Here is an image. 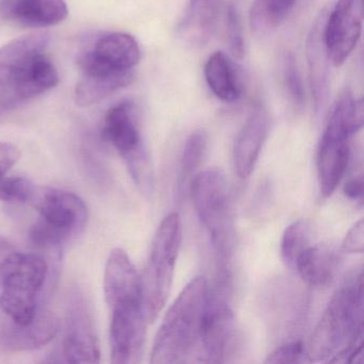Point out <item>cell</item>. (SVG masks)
<instances>
[{
  "label": "cell",
  "instance_id": "obj_1",
  "mask_svg": "<svg viewBox=\"0 0 364 364\" xmlns=\"http://www.w3.org/2000/svg\"><path fill=\"white\" fill-rule=\"evenodd\" d=\"M50 36L35 33L0 48V114L55 88L59 74L48 57Z\"/></svg>",
  "mask_w": 364,
  "mask_h": 364
},
{
  "label": "cell",
  "instance_id": "obj_2",
  "mask_svg": "<svg viewBox=\"0 0 364 364\" xmlns=\"http://www.w3.org/2000/svg\"><path fill=\"white\" fill-rule=\"evenodd\" d=\"M140 55L139 44L129 33L101 36L78 56L82 77L75 87V103L89 107L131 84Z\"/></svg>",
  "mask_w": 364,
  "mask_h": 364
},
{
  "label": "cell",
  "instance_id": "obj_3",
  "mask_svg": "<svg viewBox=\"0 0 364 364\" xmlns=\"http://www.w3.org/2000/svg\"><path fill=\"white\" fill-rule=\"evenodd\" d=\"M363 282L355 274L334 294L306 347L309 362H340L362 347Z\"/></svg>",
  "mask_w": 364,
  "mask_h": 364
},
{
  "label": "cell",
  "instance_id": "obj_4",
  "mask_svg": "<svg viewBox=\"0 0 364 364\" xmlns=\"http://www.w3.org/2000/svg\"><path fill=\"white\" fill-rule=\"evenodd\" d=\"M208 291V281L201 276L183 289L157 331L151 363L197 362L200 323Z\"/></svg>",
  "mask_w": 364,
  "mask_h": 364
},
{
  "label": "cell",
  "instance_id": "obj_5",
  "mask_svg": "<svg viewBox=\"0 0 364 364\" xmlns=\"http://www.w3.org/2000/svg\"><path fill=\"white\" fill-rule=\"evenodd\" d=\"M363 116L362 99L355 100L349 89L343 91L330 112L317 151V174L325 197L336 191L346 173L350 156L349 137L362 129Z\"/></svg>",
  "mask_w": 364,
  "mask_h": 364
},
{
  "label": "cell",
  "instance_id": "obj_6",
  "mask_svg": "<svg viewBox=\"0 0 364 364\" xmlns=\"http://www.w3.org/2000/svg\"><path fill=\"white\" fill-rule=\"evenodd\" d=\"M50 274L48 262L35 253L12 252L0 262V309L10 321H33Z\"/></svg>",
  "mask_w": 364,
  "mask_h": 364
},
{
  "label": "cell",
  "instance_id": "obj_7",
  "mask_svg": "<svg viewBox=\"0 0 364 364\" xmlns=\"http://www.w3.org/2000/svg\"><path fill=\"white\" fill-rule=\"evenodd\" d=\"M31 203L40 217L29 230V238L38 248L59 250L86 228L88 208L75 193L50 187L37 188Z\"/></svg>",
  "mask_w": 364,
  "mask_h": 364
},
{
  "label": "cell",
  "instance_id": "obj_8",
  "mask_svg": "<svg viewBox=\"0 0 364 364\" xmlns=\"http://www.w3.org/2000/svg\"><path fill=\"white\" fill-rule=\"evenodd\" d=\"M182 235L178 213L166 216L155 233L148 263L140 276L142 308L148 323H153L167 304Z\"/></svg>",
  "mask_w": 364,
  "mask_h": 364
},
{
  "label": "cell",
  "instance_id": "obj_9",
  "mask_svg": "<svg viewBox=\"0 0 364 364\" xmlns=\"http://www.w3.org/2000/svg\"><path fill=\"white\" fill-rule=\"evenodd\" d=\"M193 206L202 225L208 231L221 265L229 263L233 253V215L227 178L221 170H203L191 182Z\"/></svg>",
  "mask_w": 364,
  "mask_h": 364
},
{
  "label": "cell",
  "instance_id": "obj_10",
  "mask_svg": "<svg viewBox=\"0 0 364 364\" xmlns=\"http://www.w3.org/2000/svg\"><path fill=\"white\" fill-rule=\"evenodd\" d=\"M102 136L127 161L136 185L144 193H150L153 187L152 166L144 150L137 114L132 102H120L108 110Z\"/></svg>",
  "mask_w": 364,
  "mask_h": 364
},
{
  "label": "cell",
  "instance_id": "obj_11",
  "mask_svg": "<svg viewBox=\"0 0 364 364\" xmlns=\"http://www.w3.org/2000/svg\"><path fill=\"white\" fill-rule=\"evenodd\" d=\"M235 342L233 311L227 300L210 289L200 323L197 362L227 361L235 348Z\"/></svg>",
  "mask_w": 364,
  "mask_h": 364
},
{
  "label": "cell",
  "instance_id": "obj_12",
  "mask_svg": "<svg viewBox=\"0 0 364 364\" xmlns=\"http://www.w3.org/2000/svg\"><path fill=\"white\" fill-rule=\"evenodd\" d=\"M109 309L112 363H139L144 355L149 323L141 300L122 302Z\"/></svg>",
  "mask_w": 364,
  "mask_h": 364
},
{
  "label": "cell",
  "instance_id": "obj_13",
  "mask_svg": "<svg viewBox=\"0 0 364 364\" xmlns=\"http://www.w3.org/2000/svg\"><path fill=\"white\" fill-rule=\"evenodd\" d=\"M63 355L70 363H99V338L92 315L84 295L75 291L70 296L65 319Z\"/></svg>",
  "mask_w": 364,
  "mask_h": 364
},
{
  "label": "cell",
  "instance_id": "obj_14",
  "mask_svg": "<svg viewBox=\"0 0 364 364\" xmlns=\"http://www.w3.org/2000/svg\"><path fill=\"white\" fill-rule=\"evenodd\" d=\"M362 24L363 0H338L325 23L326 48L334 67H341L355 50Z\"/></svg>",
  "mask_w": 364,
  "mask_h": 364
},
{
  "label": "cell",
  "instance_id": "obj_15",
  "mask_svg": "<svg viewBox=\"0 0 364 364\" xmlns=\"http://www.w3.org/2000/svg\"><path fill=\"white\" fill-rule=\"evenodd\" d=\"M60 321L48 310H39L33 321L20 325L8 321L0 323V348L8 351L42 348L58 334Z\"/></svg>",
  "mask_w": 364,
  "mask_h": 364
},
{
  "label": "cell",
  "instance_id": "obj_16",
  "mask_svg": "<svg viewBox=\"0 0 364 364\" xmlns=\"http://www.w3.org/2000/svg\"><path fill=\"white\" fill-rule=\"evenodd\" d=\"M269 129L270 117L267 109L262 104H257L234 142V168L240 178H248L252 173Z\"/></svg>",
  "mask_w": 364,
  "mask_h": 364
},
{
  "label": "cell",
  "instance_id": "obj_17",
  "mask_svg": "<svg viewBox=\"0 0 364 364\" xmlns=\"http://www.w3.org/2000/svg\"><path fill=\"white\" fill-rule=\"evenodd\" d=\"M104 293L109 308L131 300H141V280L123 249L110 252L104 276Z\"/></svg>",
  "mask_w": 364,
  "mask_h": 364
},
{
  "label": "cell",
  "instance_id": "obj_18",
  "mask_svg": "<svg viewBox=\"0 0 364 364\" xmlns=\"http://www.w3.org/2000/svg\"><path fill=\"white\" fill-rule=\"evenodd\" d=\"M223 0H188L178 27V37L191 48L208 43L216 31Z\"/></svg>",
  "mask_w": 364,
  "mask_h": 364
},
{
  "label": "cell",
  "instance_id": "obj_19",
  "mask_svg": "<svg viewBox=\"0 0 364 364\" xmlns=\"http://www.w3.org/2000/svg\"><path fill=\"white\" fill-rule=\"evenodd\" d=\"M325 14L315 21L306 43L311 88L317 108H323L329 95V65L325 42Z\"/></svg>",
  "mask_w": 364,
  "mask_h": 364
},
{
  "label": "cell",
  "instance_id": "obj_20",
  "mask_svg": "<svg viewBox=\"0 0 364 364\" xmlns=\"http://www.w3.org/2000/svg\"><path fill=\"white\" fill-rule=\"evenodd\" d=\"M69 14L65 0H14L5 18L29 27L60 24Z\"/></svg>",
  "mask_w": 364,
  "mask_h": 364
},
{
  "label": "cell",
  "instance_id": "obj_21",
  "mask_svg": "<svg viewBox=\"0 0 364 364\" xmlns=\"http://www.w3.org/2000/svg\"><path fill=\"white\" fill-rule=\"evenodd\" d=\"M334 267L333 253L321 245L311 244L299 255L293 270L310 287H325L333 278Z\"/></svg>",
  "mask_w": 364,
  "mask_h": 364
},
{
  "label": "cell",
  "instance_id": "obj_22",
  "mask_svg": "<svg viewBox=\"0 0 364 364\" xmlns=\"http://www.w3.org/2000/svg\"><path fill=\"white\" fill-rule=\"evenodd\" d=\"M206 82L215 95L225 103H233L242 95V86L235 68L223 52H216L204 68Z\"/></svg>",
  "mask_w": 364,
  "mask_h": 364
},
{
  "label": "cell",
  "instance_id": "obj_23",
  "mask_svg": "<svg viewBox=\"0 0 364 364\" xmlns=\"http://www.w3.org/2000/svg\"><path fill=\"white\" fill-rule=\"evenodd\" d=\"M298 0H255L250 10V25L257 36L276 31L293 11Z\"/></svg>",
  "mask_w": 364,
  "mask_h": 364
},
{
  "label": "cell",
  "instance_id": "obj_24",
  "mask_svg": "<svg viewBox=\"0 0 364 364\" xmlns=\"http://www.w3.org/2000/svg\"><path fill=\"white\" fill-rule=\"evenodd\" d=\"M311 245V227L308 221L300 219L287 228L281 240L283 262L294 269L299 255Z\"/></svg>",
  "mask_w": 364,
  "mask_h": 364
},
{
  "label": "cell",
  "instance_id": "obj_25",
  "mask_svg": "<svg viewBox=\"0 0 364 364\" xmlns=\"http://www.w3.org/2000/svg\"><path fill=\"white\" fill-rule=\"evenodd\" d=\"M208 148V134L203 129H197L191 134L185 142L181 169L184 176H191L203 161Z\"/></svg>",
  "mask_w": 364,
  "mask_h": 364
},
{
  "label": "cell",
  "instance_id": "obj_26",
  "mask_svg": "<svg viewBox=\"0 0 364 364\" xmlns=\"http://www.w3.org/2000/svg\"><path fill=\"white\" fill-rule=\"evenodd\" d=\"M37 187L24 176H10L0 181V200L8 203L31 202Z\"/></svg>",
  "mask_w": 364,
  "mask_h": 364
},
{
  "label": "cell",
  "instance_id": "obj_27",
  "mask_svg": "<svg viewBox=\"0 0 364 364\" xmlns=\"http://www.w3.org/2000/svg\"><path fill=\"white\" fill-rule=\"evenodd\" d=\"M227 41L232 55L236 59L244 58L245 41L242 22L240 12L233 4H230L227 9Z\"/></svg>",
  "mask_w": 364,
  "mask_h": 364
},
{
  "label": "cell",
  "instance_id": "obj_28",
  "mask_svg": "<svg viewBox=\"0 0 364 364\" xmlns=\"http://www.w3.org/2000/svg\"><path fill=\"white\" fill-rule=\"evenodd\" d=\"M284 84L289 99L294 105L302 106L304 101V89L297 63L293 54L287 55L284 61Z\"/></svg>",
  "mask_w": 364,
  "mask_h": 364
},
{
  "label": "cell",
  "instance_id": "obj_29",
  "mask_svg": "<svg viewBox=\"0 0 364 364\" xmlns=\"http://www.w3.org/2000/svg\"><path fill=\"white\" fill-rule=\"evenodd\" d=\"M309 362L306 347L301 341L287 343L267 355L265 363H304Z\"/></svg>",
  "mask_w": 364,
  "mask_h": 364
},
{
  "label": "cell",
  "instance_id": "obj_30",
  "mask_svg": "<svg viewBox=\"0 0 364 364\" xmlns=\"http://www.w3.org/2000/svg\"><path fill=\"white\" fill-rule=\"evenodd\" d=\"M342 249L347 253H362L364 249L363 219L355 223L343 240Z\"/></svg>",
  "mask_w": 364,
  "mask_h": 364
},
{
  "label": "cell",
  "instance_id": "obj_31",
  "mask_svg": "<svg viewBox=\"0 0 364 364\" xmlns=\"http://www.w3.org/2000/svg\"><path fill=\"white\" fill-rule=\"evenodd\" d=\"M20 150L14 144L0 142V181L20 159Z\"/></svg>",
  "mask_w": 364,
  "mask_h": 364
},
{
  "label": "cell",
  "instance_id": "obj_32",
  "mask_svg": "<svg viewBox=\"0 0 364 364\" xmlns=\"http://www.w3.org/2000/svg\"><path fill=\"white\" fill-rule=\"evenodd\" d=\"M343 193L348 199L362 201L363 198V180L362 178H350L343 187Z\"/></svg>",
  "mask_w": 364,
  "mask_h": 364
},
{
  "label": "cell",
  "instance_id": "obj_33",
  "mask_svg": "<svg viewBox=\"0 0 364 364\" xmlns=\"http://www.w3.org/2000/svg\"><path fill=\"white\" fill-rule=\"evenodd\" d=\"M11 248V242L7 238L0 236V252H5V251L10 250Z\"/></svg>",
  "mask_w": 364,
  "mask_h": 364
}]
</instances>
